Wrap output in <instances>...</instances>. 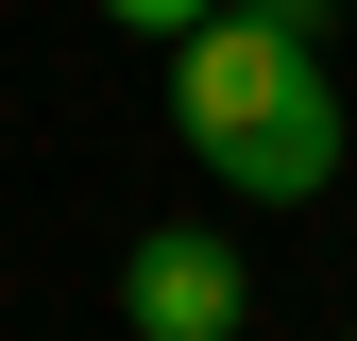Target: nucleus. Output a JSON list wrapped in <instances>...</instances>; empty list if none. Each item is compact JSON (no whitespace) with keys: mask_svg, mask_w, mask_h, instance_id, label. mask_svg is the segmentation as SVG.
I'll return each mask as SVG.
<instances>
[{"mask_svg":"<svg viewBox=\"0 0 357 341\" xmlns=\"http://www.w3.org/2000/svg\"><path fill=\"white\" fill-rule=\"evenodd\" d=\"M170 137H188L238 205H324L340 188V85H324V34H273L221 0L204 34H170Z\"/></svg>","mask_w":357,"mask_h":341,"instance_id":"obj_1","label":"nucleus"},{"mask_svg":"<svg viewBox=\"0 0 357 341\" xmlns=\"http://www.w3.org/2000/svg\"><path fill=\"white\" fill-rule=\"evenodd\" d=\"M119 324H137V341H238L255 324L238 239H221V222H137V239H119Z\"/></svg>","mask_w":357,"mask_h":341,"instance_id":"obj_2","label":"nucleus"},{"mask_svg":"<svg viewBox=\"0 0 357 341\" xmlns=\"http://www.w3.org/2000/svg\"><path fill=\"white\" fill-rule=\"evenodd\" d=\"M102 17H119V34H204L221 0H102Z\"/></svg>","mask_w":357,"mask_h":341,"instance_id":"obj_3","label":"nucleus"},{"mask_svg":"<svg viewBox=\"0 0 357 341\" xmlns=\"http://www.w3.org/2000/svg\"><path fill=\"white\" fill-rule=\"evenodd\" d=\"M238 17H273V34H340V0H238Z\"/></svg>","mask_w":357,"mask_h":341,"instance_id":"obj_4","label":"nucleus"}]
</instances>
